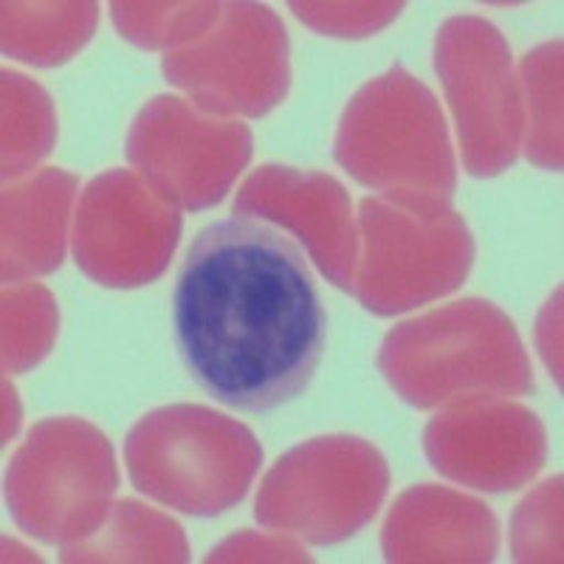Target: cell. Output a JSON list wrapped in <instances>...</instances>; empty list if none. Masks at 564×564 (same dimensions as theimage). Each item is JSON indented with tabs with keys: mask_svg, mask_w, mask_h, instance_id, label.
<instances>
[{
	"mask_svg": "<svg viewBox=\"0 0 564 564\" xmlns=\"http://www.w3.org/2000/svg\"><path fill=\"white\" fill-rule=\"evenodd\" d=\"M59 558L77 562H189V542L173 517L141 506L135 500H119L110 506L102 525L90 536L59 547Z\"/></svg>",
	"mask_w": 564,
	"mask_h": 564,
	"instance_id": "obj_16",
	"label": "cell"
},
{
	"mask_svg": "<svg viewBox=\"0 0 564 564\" xmlns=\"http://www.w3.org/2000/svg\"><path fill=\"white\" fill-rule=\"evenodd\" d=\"M356 229L365 249L350 294L381 319L455 294L475 265V238L452 198L372 195L359 204Z\"/></svg>",
	"mask_w": 564,
	"mask_h": 564,
	"instance_id": "obj_3",
	"label": "cell"
},
{
	"mask_svg": "<svg viewBox=\"0 0 564 564\" xmlns=\"http://www.w3.org/2000/svg\"><path fill=\"white\" fill-rule=\"evenodd\" d=\"M224 3H110L119 37L144 52H178L206 37L220 20Z\"/></svg>",
	"mask_w": 564,
	"mask_h": 564,
	"instance_id": "obj_20",
	"label": "cell"
},
{
	"mask_svg": "<svg viewBox=\"0 0 564 564\" xmlns=\"http://www.w3.org/2000/svg\"><path fill=\"white\" fill-rule=\"evenodd\" d=\"M435 70L455 116L463 167L494 178L517 164L525 105L508 40L477 14H457L437 29Z\"/></svg>",
	"mask_w": 564,
	"mask_h": 564,
	"instance_id": "obj_8",
	"label": "cell"
},
{
	"mask_svg": "<svg viewBox=\"0 0 564 564\" xmlns=\"http://www.w3.org/2000/svg\"><path fill=\"white\" fill-rule=\"evenodd\" d=\"M254 135L240 119L200 113L181 97H155L135 113L124 155L135 173L181 212H204L229 195L249 167Z\"/></svg>",
	"mask_w": 564,
	"mask_h": 564,
	"instance_id": "obj_10",
	"label": "cell"
},
{
	"mask_svg": "<svg viewBox=\"0 0 564 564\" xmlns=\"http://www.w3.org/2000/svg\"><path fill=\"white\" fill-rule=\"evenodd\" d=\"M387 562H494L500 520L477 497L446 486H412L392 502L381 528Z\"/></svg>",
	"mask_w": 564,
	"mask_h": 564,
	"instance_id": "obj_14",
	"label": "cell"
},
{
	"mask_svg": "<svg viewBox=\"0 0 564 564\" xmlns=\"http://www.w3.org/2000/svg\"><path fill=\"white\" fill-rule=\"evenodd\" d=\"M79 178L48 167L37 175L9 181L3 189V240L0 274L3 282H23L57 271L68 249L70 206Z\"/></svg>",
	"mask_w": 564,
	"mask_h": 564,
	"instance_id": "obj_15",
	"label": "cell"
},
{
	"mask_svg": "<svg viewBox=\"0 0 564 564\" xmlns=\"http://www.w3.org/2000/svg\"><path fill=\"white\" fill-rule=\"evenodd\" d=\"M513 562H562V477L533 488L511 517Z\"/></svg>",
	"mask_w": 564,
	"mask_h": 564,
	"instance_id": "obj_22",
	"label": "cell"
},
{
	"mask_svg": "<svg viewBox=\"0 0 564 564\" xmlns=\"http://www.w3.org/2000/svg\"><path fill=\"white\" fill-rule=\"evenodd\" d=\"M206 562H311V553L282 533L243 531L212 547Z\"/></svg>",
	"mask_w": 564,
	"mask_h": 564,
	"instance_id": "obj_24",
	"label": "cell"
},
{
	"mask_svg": "<svg viewBox=\"0 0 564 564\" xmlns=\"http://www.w3.org/2000/svg\"><path fill=\"white\" fill-rule=\"evenodd\" d=\"M173 334L195 384L238 412H271L308 390L327 311L305 251L235 215L206 226L181 260Z\"/></svg>",
	"mask_w": 564,
	"mask_h": 564,
	"instance_id": "obj_1",
	"label": "cell"
},
{
	"mask_svg": "<svg viewBox=\"0 0 564 564\" xmlns=\"http://www.w3.org/2000/svg\"><path fill=\"white\" fill-rule=\"evenodd\" d=\"M130 482L189 517H218L254 482L263 449L249 426L204 404H170L133 423L124 441Z\"/></svg>",
	"mask_w": 564,
	"mask_h": 564,
	"instance_id": "obj_4",
	"label": "cell"
},
{
	"mask_svg": "<svg viewBox=\"0 0 564 564\" xmlns=\"http://www.w3.org/2000/svg\"><path fill=\"white\" fill-rule=\"evenodd\" d=\"M525 105L522 150L533 167L562 173V40H547L517 68Z\"/></svg>",
	"mask_w": 564,
	"mask_h": 564,
	"instance_id": "obj_18",
	"label": "cell"
},
{
	"mask_svg": "<svg viewBox=\"0 0 564 564\" xmlns=\"http://www.w3.org/2000/svg\"><path fill=\"white\" fill-rule=\"evenodd\" d=\"M558 316H562V291H556L551 302L545 305L542 316L536 322V347L545 359L547 370L562 384V361H558V350H562V330H558Z\"/></svg>",
	"mask_w": 564,
	"mask_h": 564,
	"instance_id": "obj_25",
	"label": "cell"
},
{
	"mask_svg": "<svg viewBox=\"0 0 564 564\" xmlns=\"http://www.w3.org/2000/svg\"><path fill=\"white\" fill-rule=\"evenodd\" d=\"M334 159L376 193L452 198L457 189V159L441 102L404 65H392L352 94L336 130Z\"/></svg>",
	"mask_w": 564,
	"mask_h": 564,
	"instance_id": "obj_5",
	"label": "cell"
},
{
	"mask_svg": "<svg viewBox=\"0 0 564 564\" xmlns=\"http://www.w3.org/2000/svg\"><path fill=\"white\" fill-rule=\"evenodd\" d=\"M181 229L184 215L173 200L133 170H110L79 195L70 251L97 285L141 289L167 271Z\"/></svg>",
	"mask_w": 564,
	"mask_h": 564,
	"instance_id": "obj_11",
	"label": "cell"
},
{
	"mask_svg": "<svg viewBox=\"0 0 564 564\" xmlns=\"http://www.w3.org/2000/svg\"><path fill=\"white\" fill-rule=\"evenodd\" d=\"M57 300L40 282H9L3 289V372H29L57 341Z\"/></svg>",
	"mask_w": 564,
	"mask_h": 564,
	"instance_id": "obj_21",
	"label": "cell"
},
{
	"mask_svg": "<svg viewBox=\"0 0 564 564\" xmlns=\"http://www.w3.org/2000/svg\"><path fill=\"white\" fill-rule=\"evenodd\" d=\"M423 452L437 475L457 486L517 491L545 466V423L502 395H466L443 404L426 423Z\"/></svg>",
	"mask_w": 564,
	"mask_h": 564,
	"instance_id": "obj_12",
	"label": "cell"
},
{
	"mask_svg": "<svg viewBox=\"0 0 564 564\" xmlns=\"http://www.w3.org/2000/svg\"><path fill=\"white\" fill-rule=\"evenodd\" d=\"M235 215L289 229L334 289L352 291L359 229L350 193L334 175L263 164L238 189Z\"/></svg>",
	"mask_w": 564,
	"mask_h": 564,
	"instance_id": "obj_13",
	"label": "cell"
},
{
	"mask_svg": "<svg viewBox=\"0 0 564 564\" xmlns=\"http://www.w3.org/2000/svg\"><path fill=\"white\" fill-rule=\"evenodd\" d=\"M291 12L316 34L361 40L384 32L404 3H291Z\"/></svg>",
	"mask_w": 564,
	"mask_h": 564,
	"instance_id": "obj_23",
	"label": "cell"
},
{
	"mask_svg": "<svg viewBox=\"0 0 564 564\" xmlns=\"http://www.w3.org/2000/svg\"><path fill=\"white\" fill-rule=\"evenodd\" d=\"M381 376L412 410L466 395H528L533 370L517 325L480 296L395 325L376 356Z\"/></svg>",
	"mask_w": 564,
	"mask_h": 564,
	"instance_id": "obj_2",
	"label": "cell"
},
{
	"mask_svg": "<svg viewBox=\"0 0 564 564\" xmlns=\"http://www.w3.org/2000/svg\"><path fill=\"white\" fill-rule=\"evenodd\" d=\"M3 488L20 531L43 545L79 542L102 525L113 506V446L85 417H45L14 449Z\"/></svg>",
	"mask_w": 564,
	"mask_h": 564,
	"instance_id": "obj_6",
	"label": "cell"
},
{
	"mask_svg": "<svg viewBox=\"0 0 564 564\" xmlns=\"http://www.w3.org/2000/svg\"><path fill=\"white\" fill-rule=\"evenodd\" d=\"M3 54L34 68H54L77 57L99 23L97 3H3Z\"/></svg>",
	"mask_w": 564,
	"mask_h": 564,
	"instance_id": "obj_17",
	"label": "cell"
},
{
	"mask_svg": "<svg viewBox=\"0 0 564 564\" xmlns=\"http://www.w3.org/2000/svg\"><path fill=\"white\" fill-rule=\"evenodd\" d=\"M20 430V404L18 392L9 384V379L3 381V443L12 441Z\"/></svg>",
	"mask_w": 564,
	"mask_h": 564,
	"instance_id": "obj_26",
	"label": "cell"
},
{
	"mask_svg": "<svg viewBox=\"0 0 564 564\" xmlns=\"http://www.w3.org/2000/svg\"><path fill=\"white\" fill-rule=\"evenodd\" d=\"M3 178H26L57 141V110L43 85L18 70H3Z\"/></svg>",
	"mask_w": 564,
	"mask_h": 564,
	"instance_id": "obj_19",
	"label": "cell"
},
{
	"mask_svg": "<svg viewBox=\"0 0 564 564\" xmlns=\"http://www.w3.org/2000/svg\"><path fill=\"white\" fill-rule=\"evenodd\" d=\"M390 466L370 441L325 435L289 449L265 471L254 520L276 533L339 545L356 536L384 506Z\"/></svg>",
	"mask_w": 564,
	"mask_h": 564,
	"instance_id": "obj_7",
	"label": "cell"
},
{
	"mask_svg": "<svg viewBox=\"0 0 564 564\" xmlns=\"http://www.w3.org/2000/svg\"><path fill=\"white\" fill-rule=\"evenodd\" d=\"M161 70L200 113L260 119L289 97V32L265 3H224L215 29L164 54Z\"/></svg>",
	"mask_w": 564,
	"mask_h": 564,
	"instance_id": "obj_9",
	"label": "cell"
}]
</instances>
